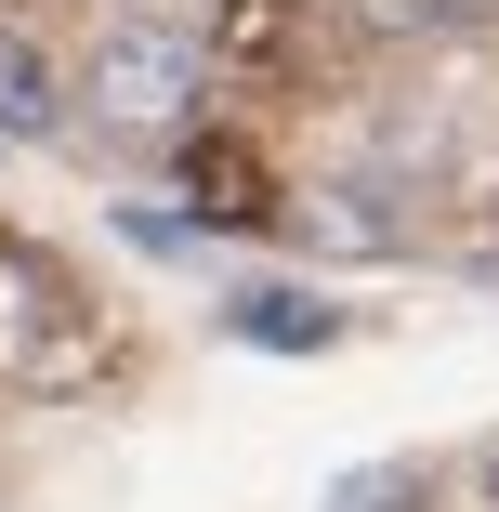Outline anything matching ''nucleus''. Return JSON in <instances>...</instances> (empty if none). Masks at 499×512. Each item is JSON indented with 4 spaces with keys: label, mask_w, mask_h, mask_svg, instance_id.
<instances>
[{
    "label": "nucleus",
    "mask_w": 499,
    "mask_h": 512,
    "mask_svg": "<svg viewBox=\"0 0 499 512\" xmlns=\"http://www.w3.org/2000/svg\"><path fill=\"white\" fill-rule=\"evenodd\" d=\"M197 79H211V40H197V27H171V14H106L92 53H79V106L106 119V132H184Z\"/></svg>",
    "instance_id": "obj_1"
},
{
    "label": "nucleus",
    "mask_w": 499,
    "mask_h": 512,
    "mask_svg": "<svg viewBox=\"0 0 499 512\" xmlns=\"http://www.w3.org/2000/svg\"><path fill=\"white\" fill-rule=\"evenodd\" d=\"M237 342H263V355H329L342 316H329L316 289H237Z\"/></svg>",
    "instance_id": "obj_2"
},
{
    "label": "nucleus",
    "mask_w": 499,
    "mask_h": 512,
    "mask_svg": "<svg viewBox=\"0 0 499 512\" xmlns=\"http://www.w3.org/2000/svg\"><path fill=\"white\" fill-rule=\"evenodd\" d=\"M53 119H66V92H53L40 40H14V27H0V145H27V132H53Z\"/></svg>",
    "instance_id": "obj_3"
},
{
    "label": "nucleus",
    "mask_w": 499,
    "mask_h": 512,
    "mask_svg": "<svg viewBox=\"0 0 499 512\" xmlns=\"http://www.w3.org/2000/svg\"><path fill=\"white\" fill-rule=\"evenodd\" d=\"M434 486H421V460H368V473H342L329 486V512H421Z\"/></svg>",
    "instance_id": "obj_4"
},
{
    "label": "nucleus",
    "mask_w": 499,
    "mask_h": 512,
    "mask_svg": "<svg viewBox=\"0 0 499 512\" xmlns=\"http://www.w3.org/2000/svg\"><path fill=\"white\" fill-rule=\"evenodd\" d=\"M381 27H460V14H486V0H368Z\"/></svg>",
    "instance_id": "obj_5"
}]
</instances>
